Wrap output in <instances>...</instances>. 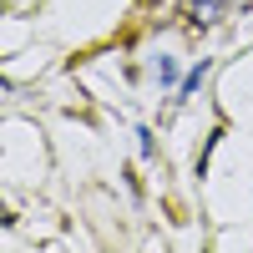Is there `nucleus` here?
Listing matches in <instances>:
<instances>
[{"label":"nucleus","mask_w":253,"mask_h":253,"mask_svg":"<svg viewBox=\"0 0 253 253\" xmlns=\"http://www.w3.org/2000/svg\"><path fill=\"white\" fill-rule=\"evenodd\" d=\"M157 76H162V86H172V81H177V66L162 56V61H157Z\"/></svg>","instance_id":"20e7f679"},{"label":"nucleus","mask_w":253,"mask_h":253,"mask_svg":"<svg viewBox=\"0 0 253 253\" xmlns=\"http://www.w3.org/2000/svg\"><path fill=\"white\" fill-rule=\"evenodd\" d=\"M208 71H213V61H198V66H193V71H187V76L177 81V96H172V107H182V101H193V96H198V86L208 81Z\"/></svg>","instance_id":"f03ea898"},{"label":"nucleus","mask_w":253,"mask_h":253,"mask_svg":"<svg viewBox=\"0 0 253 253\" xmlns=\"http://www.w3.org/2000/svg\"><path fill=\"white\" fill-rule=\"evenodd\" d=\"M233 10V0H182V15H187V26H198V31H213L218 20Z\"/></svg>","instance_id":"f257e3e1"},{"label":"nucleus","mask_w":253,"mask_h":253,"mask_svg":"<svg viewBox=\"0 0 253 253\" xmlns=\"http://www.w3.org/2000/svg\"><path fill=\"white\" fill-rule=\"evenodd\" d=\"M137 152H142V157L157 152V147H152V126H137Z\"/></svg>","instance_id":"7ed1b4c3"}]
</instances>
